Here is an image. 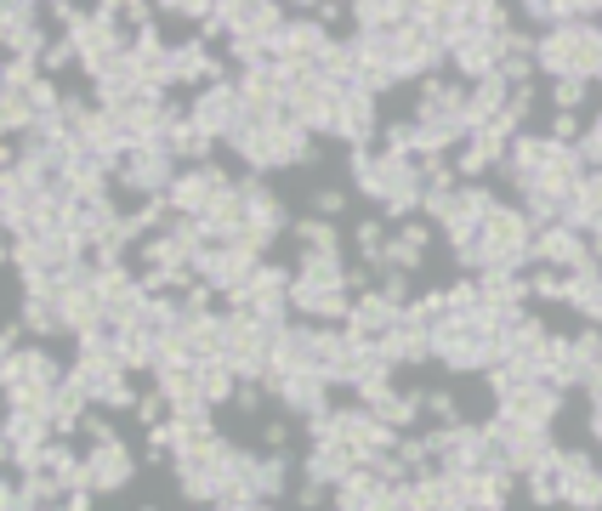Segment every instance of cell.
Segmentation results:
<instances>
[{"instance_id": "1", "label": "cell", "mask_w": 602, "mask_h": 511, "mask_svg": "<svg viewBox=\"0 0 602 511\" xmlns=\"http://www.w3.org/2000/svg\"><path fill=\"white\" fill-rule=\"evenodd\" d=\"M551 472H557V500H563V506H574V511H602V466H597L586 449H557Z\"/></svg>"}, {"instance_id": "2", "label": "cell", "mask_w": 602, "mask_h": 511, "mask_svg": "<svg viewBox=\"0 0 602 511\" xmlns=\"http://www.w3.org/2000/svg\"><path fill=\"white\" fill-rule=\"evenodd\" d=\"M188 120L199 125L205 137H216V142H228L239 125H244V114H239V86L234 80H222V86H205L193 97V109H188Z\"/></svg>"}, {"instance_id": "3", "label": "cell", "mask_w": 602, "mask_h": 511, "mask_svg": "<svg viewBox=\"0 0 602 511\" xmlns=\"http://www.w3.org/2000/svg\"><path fill=\"white\" fill-rule=\"evenodd\" d=\"M557 409H563V392L545 387V381H529V387H517L512 398H500L494 415L512 421V426H551V421H557Z\"/></svg>"}, {"instance_id": "4", "label": "cell", "mask_w": 602, "mask_h": 511, "mask_svg": "<svg viewBox=\"0 0 602 511\" xmlns=\"http://www.w3.org/2000/svg\"><path fill=\"white\" fill-rule=\"evenodd\" d=\"M86 466H91V495H120L125 483L137 477V460L125 444H97L86 449Z\"/></svg>"}, {"instance_id": "5", "label": "cell", "mask_w": 602, "mask_h": 511, "mask_svg": "<svg viewBox=\"0 0 602 511\" xmlns=\"http://www.w3.org/2000/svg\"><path fill=\"white\" fill-rule=\"evenodd\" d=\"M171 68H177V86H222L228 80V68H222V58L205 46V40H183L177 51H171Z\"/></svg>"}, {"instance_id": "6", "label": "cell", "mask_w": 602, "mask_h": 511, "mask_svg": "<svg viewBox=\"0 0 602 511\" xmlns=\"http://www.w3.org/2000/svg\"><path fill=\"white\" fill-rule=\"evenodd\" d=\"M199 392H205V403H234L239 392V370L228 364V358H216V364H199Z\"/></svg>"}, {"instance_id": "7", "label": "cell", "mask_w": 602, "mask_h": 511, "mask_svg": "<svg viewBox=\"0 0 602 511\" xmlns=\"http://www.w3.org/2000/svg\"><path fill=\"white\" fill-rule=\"evenodd\" d=\"M290 234H296L301 256H341V250H336V222H324V216H301V222H290Z\"/></svg>"}, {"instance_id": "8", "label": "cell", "mask_w": 602, "mask_h": 511, "mask_svg": "<svg viewBox=\"0 0 602 511\" xmlns=\"http://www.w3.org/2000/svg\"><path fill=\"white\" fill-rule=\"evenodd\" d=\"M250 483H256L262 500H279L285 483H290V460L285 454H256V466H250Z\"/></svg>"}, {"instance_id": "9", "label": "cell", "mask_w": 602, "mask_h": 511, "mask_svg": "<svg viewBox=\"0 0 602 511\" xmlns=\"http://www.w3.org/2000/svg\"><path fill=\"white\" fill-rule=\"evenodd\" d=\"M359 256H364V267H381L387 262V245H392V234H387V222L381 216H369V222H359Z\"/></svg>"}, {"instance_id": "10", "label": "cell", "mask_w": 602, "mask_h": 511, "mask_svg": "<svg viewBox=\"0 0 602 511\" xmlns=\"http://www.w3.org/2000/svg\"><path fill=\"white\" fill-rule=\"evenodd\" d=\"M591 80H574V74H563V80H551V114H580Z\"/></svg>"}, {"instance_id": "11", "label": "cell", "mask_w": 602, "mask_h": 511, "mask_svg": "<svg viewBox=\"0 0 602 511\" xmlns=\"http://www.w3.org/2000/svg\"><path fill=\"white\" fill-rule=\"evenodd\" d=\"M529 296H540V301H568V273L535 267V273H529Z\"/></svg>"}, {"instance_id": "12", "label": "cell", "mask_w": 602, "mask_h": 511, "mask_svg": "<svg viewBox=\"0 0 602 511\" xmlns=\"http://www.w3.org/2000/svg\"><path fill=\"white\" fill-rule=\"evenodd\" d=\"M523 483H529V500H535V506H557V472H551V466L529 472Z\"/></svg>"}, {"instance_id": "13", "label": "cell", "mask_w": 602, "mask_h": 511, "mask_svg": "<svg viewBox=\"0 0 602 511\" xmlns=\"http://www.w3.org/2000/svg\"><path fill=\"white\" fill-rule=\"evenodd\" d=\"M535 86H512V102H506V120L517 125V132H523V125H529V114H535Z\"/></svg>"}, {"instance_id": "14", "label": "cell", "mask_w": 602, "mask_h": 511, "mask_svg": "<svg viewBox=\"0 0 602 511\" xmlns=\"http://www.w3.org/2000/svg\"><path fill=\"white\" fill-rule=\"evenodd\" d=\"M341 211H347V194H341V188H313V216L336 222Z\"/></svg>"}, {"instance_id": "15", "label": "cell", "mask_w": 602, "mask_h": 511, "mask_svg": "<svg viewBox=\"0 0 602 511\" xmlns=\"http://www.w3.org/2000/svg\"><path fill=\"white\" fill-rule=\"evenodd\" d=\"M80 432H86V444H91V449H97V444H120V432L109 426V415H103V409H91Z\"/></svg>"}, {"instance_id": "16", "label": "cell", "mask_w": 602, "mask_h": 511, "mask_svg": "<svg viewBox=\"0 0 602 511\" xmlns=\"http://www.w3.org/2000/svg\"><path fill=\"white\" fill-rule=\"evenodd\" d=\"M421 403L432 409L443 426H455V421H461V409H455V398H449V392H421Z\"/></svg>"}, {"instance_id": "17", "label": "cell", "mask_w": 602, "mask_h": 511, "mask_svg": "<svg viewBox=\"0 0 602 511\" xmlns=\"http://www.w3.org/2000/svg\"><path fill=\"white\" fill-rule=\"evenodd\" d=\"M262 444H267V449H285V444H290V421H267Z\"/></svg>"}, {"instance_id": "18", "label": "cell", "mask_w": 602, "mask_h": 511, "mask_svg": "<svg viewBox=\"0 0 602 511\" xmlns=\"http://www.w3.org/2000/svg\"><path fill=\"white\" fill-rule=\"evenodd\" d=\"M250 511H273V500H256V506H250Z\"/></svg>"}, {"instance_id": "19", "label": "cell", "mask_w": 602, "mask_h": 511, "mask_svg": "<svg viewBox=\"0 0 602 511\" xmlns=\"http://www.w3.org/2000/svg\"><path fill=\"white\" fill-rule=\"evenodd\" d=\"M137 511H160V506H154V500H148V506H137Z\"/></svg>"}]
</instances>
